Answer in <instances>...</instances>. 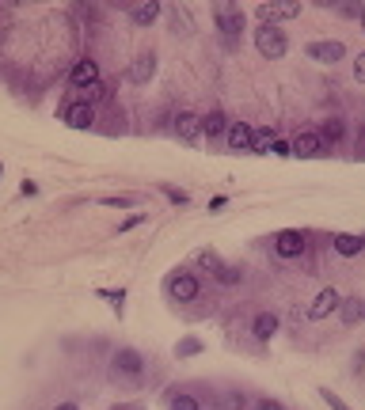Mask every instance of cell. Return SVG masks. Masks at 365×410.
<instances>
[{"mask_svg":"<svg viewBox=\"0 0 365 410\" xmlns=\"http://www.w3.org/2000/svg\"><path fill=\"white\" fill-rule=\"evenodd\" d=\"M255 50L263 53V58H286V50H289V38H286V31L282 27H259L255 31Z\"/></svg>","mask_w":365,"mask_h":410,"instance_id":"obj_1","label":"cell"},{"mask_svg":"<svg viewBox=\"0 0 365 410\" xmlns=\"http://www.w3.org/2000/svg\"><path fill=\"white\" fill-rule=\"evenodd\" d=\"M168 293H172V300H183V304H190L194 296L202 293V285H198V277H194V273H172V277H168Z\"/></svg>","mask_w":365,"mask_h":410,"instance_id":"obj_2","label":"cell"},{"mask_svg":"<svg viewBox=\"0 0 365 410\" xmlns=\"http://www.w3.org/2000/svg\"><path fill=\"white\" fill-rule=\"evenodd\" d=\"M339 304H343V293H339L335 285H327V289H320V293H316V300L308 304V319H327L331 311L339 308Z\"/></svg>","mask_w":365,"mask_h":410,"instance_id":"obj_3","label":"cell"},{"mask_svg":"<svg viewBox=\"0 0 365 410\" xmlns=\"http://www.w3.org/2000/svg\"><path fill=\"white\" fill-rule=\"evenodd\" d=\"M213 23H217V31H221V35H229V38L243 35V12H236L232 4H217L213 8Z\"/></svg>","mask_w":365,"mask_h":410,"instance_id":"obj_4","label":"cell"},{"mask_svg":"<svg viewBox=\"0 0 365 410\" xmlns=\"http://www.w3.org/2000/svg\"><path fill=\"white\" fill-rule=\"evenodd\" d=\"M305 232L301 228H286L278 232V239H274V251H278V259H297V255H305Z\"/></svg>","mask_w":365,"mask_h":410,"instance_id":"obj_5","label":"cell"},{"mask_svg":"<svg viewBox=\"0 0 365 410\" xmlns=\"http://www.w3.org/2000/svg\"><path fill=\"white\" fill-rule=\"evenodd\" d=\"M305 53H308L312 61H320V65H335V61H343L346 46H343V42H308Z\"/></svg>","mask_w":365,"mask_h":410,"instance_id":"obj_6","label":"cell"},{"mask_svg":"<svg viewBox=\"0 0 365 410\" xmlns=\"http://www.w3.org/2000/svg\"><path fill=\"white\" fill-rule=\"evenodd\" d=\"M95 80H99V65H95L92 58H80L76 65H72V72H69V84L76 87V92H84V87H92Z\"/></svg>","mask_w":365,"mask_h":410,"instance_id":"obj_7","label":"cell"},{"mask_svg":"<svg viewBox=\"0 0 365 410\" xmlns=\"http://www.w3.org/2000/svg\"><path fill=\"white\" fill-rule=\"evenodd\" d=\"M61 118H65V126H72V130H88V126L95 122V107H88V103H69V107L61 110Z\"/></svg>","mask_w":365,"mask_h":410,"instance_id":"obj_8","label":"cell"},{"mask_svg":"<svg viewBox=\"0 0 365 410\" xmlns=\"http://www.w3.org/2000/svg\"><path fill=\"white\" fill-rule=\"evenodd\" d=\"M301 12L297 0H282V4H259V15L266 19V27H278V19H293Z\"/></svg>","mask_w":365,"mask_h":410,"instance_id":"obj_9","label":"cell"},{"mask_svg":"<svg viewBox=\"0 0 365 410\" xmlns=\"http://www.w3.org/2000/svg\"><path fill=\"white\" fill-rule=\"evenodd\" d=\"M111 368H115V373H126V376H141L145 373V361H141V353H137V350H118L115 361H111Z\"/></svg>","mask_w":365,"mask_h":410,"instance_id":"obj_10","label":"cell"},{"mask_svg":"<svg viewBox=\"0 0 365 410\" xmlns=\"http://www.w3.org/2000/svg\"><path fill=\"white\" fill-rule=\"evenodd\" d=\"M172 130H175V137H183V141H198L202 118L190 114V110H179V114H175V122H172Z\"/></svg>","mask_w":365,"mask_h":410,"instance_id":"obj_11","label":"cell"},{"mask_svg":"<svg viewBox=\"0 0 365 410\" xmlns=\"http://www.w3.org/2000/svg\"><path fill=\"white\" fill-rule=\"evenodd\" d=\"M152 72H156V53H152V50L137 53L133 69H129V80H133V84H149V80H152Z\"/></svg>","mask_w":365,"mask_h":410,"instance_id":"obj_12","label":"cell"},{"mask_svg":"<svg viewBox=\"0 0 365 410\" xmlns=\"http://www.w3.org/2000/svg\"><path fill=\"white\" fill-rule=\"evenodd\" d=\"M289 148H293L297 156H320L323 141H320V133H316V130H305V133L293 137V144H289Z\"/></svg>","mask_w":365,"mask_h":410,"instance_id":"obj_13","label":"cell"},{"mask_svg":"<svg viewBox=\"0 0 365 410\" xmlns=\"http://www.w3.org/2000/svg\"><path fill=\"white\" fill-rule=\"evenodd\" d=\"M278 323L282 319L274 316V311H263V316H255V323H251V334H255L259 342H270L274 334H278Z\"/></svg>","mask_w":365,"mask_h":410,"instance_id":"obj_14","label":"cell"},{"mask_svg":"<svg viewBox=\"0 0 365 410\" xmlns=\"http://www.w3.org/2000/svg\"><path fill=\"white\" fill-rule=\"evenodd\" d=\"M129 19H133L137 27H152V23L160 19V4L156 0H149V4H129Z\"/></svg>","mask_w":365,"mask_h":410,"instance_id":"obj_15","label":"cell"},{"mask_svg":"<svg viewBox=\"0 0 365 410\" xmlns=\"http://www.w3.org/2000/svg\"><path fill=\"white\" fill-rule=\"evenodd\" d=\"M229 148H236V152H243V148H251V141H255V130H251L248 122H236V126H229Z\"/></svg>","mask_w":365,"mask_h":410,"instance_id":"obj_16","label":"cell"},{"mask_svg":"<svg viewBox=\"0 0 365 410\" xmlns=\"http://www.w3.org/2000/svg\"><path fill=\"white\" fill-rule=\"evenodd\" d=\"M202 133L206 137H225L229 133V118H225V110H209V114L202 118Z\"/></svg>","mask_w":365,"mask_h":410,"instance_id":"obj_17","label":"cell"},{"mask_svg":"<svg viewBox=\"0 0 365 410\" xmlns=\"http://www.w3.org/2000/svg\"><path fill=\"white\" fill-rule=\"evenodd\" d=\"M339 308H343V323L346 327H354V323H362V319H365V300H362V296H350V300H343Z\"/></svg>","mask_w":365,"mask_h":410,"instance_id":"obj_18","label":"cell"},{"mask_svg":"<svg viewBox=\"0 0 365 410\" xmlns=\"http://www.w3.org/2000/svg\"><path fill=\"white\" fill-rule=\"evenodd\" d=\"M343 137H346V122H343L339 114H331L327 122L320 126V141H331V144H335V141H343Z\"/></svg>","mask_w":365,"mask_h":410,"instance_id":"obj_19","label":"cell"},{"mask_svg":"<svg viewBox=\"0 0 365 410\" xmlns=\"http://www.w3.org/2000/svg\"><path fill=\"white\" fill-rule=\"evenodd\" d=\"M358 251H362V236H350V232L335 236V255H343V259H354Z\"/></svg>","mask_w":365,"mask_h":410,"instance_id":"obj_20","label":"cell"},{"mask_svg":"<svg viewBox=\"0 0 365 410\" xmlns=\"http://www.w3.org/2000/svg\"><path fill=\"white\" fill-rule=\"evenodd\" d=\"M103 99H107V84H103V80H95L92 87L80 92V103H88V107H95V103H103Z\"/></svg>","mask_w":365,"mask_h":410,"instance_id":"obj_21","label":"cell"},{"mask_svg":"<svg viewBox=\"0 0 365 410\" xmlns=\"http://www.w3.org/2000/svg\"><path fill=\"white\" fill-rule=\"evenodd\" d=\"M274 130H255V141H251V152H274Z\"/></svg>","mask_w":365,"mask_h":410,"instance_id":"obj_22","label":"cell"},{"mask_svg":"<svg viewBox=\"0 0 365 410\" xmlns=\"http://www.w3.org/2000/svg\"><path fill=\"white\" fill-rule=\"evenodd\" d=\"M99 300H107V304H115V311L122 316V308H126V289H99Z\"/></svg>","mask_w":365,"mask_h":410,"instance_id":"obj_23","label":"cell"},{"mask_svg":"<svg viewBox=\"0 0 365 410\" xmlns=\"http://www.w3.org/2000/svg\"><path fill=\"white\" fill-rule=\"evenodd\" d=\"M198 266H202V270H209V273L217 277V270H221L225 262H221V255H217V251H209V247H206V251H198Z\"/></svg>","mask_w":365,"mask_h":410,"instance_id":"obj_24","label":"cell"},{"mask_svg":"<svg viewBox=\"0 0 365 410\" xmlns=\"http://www.w3.org/2000/svg\"><path fill=\"white\" fill-rule=\"evenodd\" d=\"M320 399H323V403H327L331 410H354V407L346 403L343 395H335V391H331V388H320Z\"/></svg>","mask_w":365,"mask_h":410,"instance_id":"obj_25","label":"cell"},{"mask_svg":"<svg viewBox=\"0 0 365 410\" xmlns=\"http://www.w3.org/2000/svg\"><path fill=\"white\" fill-rule=\"evenodd\" d=\"M175 353H179V357H194V353H202V339H179Z\"/></svg>","mask_w":365,"mask_h":410,"instance_id":"obj_26","label":"cell"},{"mask_svg":"<svg viewBox=\"0 0 365 410\" xmlns=\"http://www.w3.org/2000/svg\"><path fill=\"white\" fill-rule=\"evenodd\" d=\"M172 410H202V403L194 395H172Z\"/></svg>","mask_w":365,"mask_h":410,"instance_id":"obj_27","label":"cell"},{"mask_svg":"<svg viewBox=\"0 0 365 410\" xmlns=\"http://www.w3.org/2000/svg\"><path fill=\"white\" fill-rule=\"evenodd\" d=\"M240 277H243V273L236 266H221V270H217V281H225V285H236Z\"/></svg>","mask_w":365,"mask_h":410,"instance_id":"obj_28","label":"cell"},{"mask_svg":"<svg viewBox=\"0 0 365 410\" xmlns=\"http://www.w3.org/2000/svg\"><path fill=\"white\" fill-rule=\"evenodd\" d=\"M164 194L172 198V205H186L190 198H186V190H179V187H164Z\"/></svg>","mask_w":365,"mask_h":410,"instance_id":"obj_29","label":"cell"},{"mask_svg":"<svg viewBox=\"0 0 365 410\" xmlns=\"http://www.w3.org/2000/svg\"><path fill=\"white\" fill-rule=\"evenodd\" d=\"M354 80H358V84H365V50L354 58Z\"/></svg>","mask_w":365,"mask_h":410,"instance_id":"obj_30","label":"cell"},{"mask_svg":"<svg viewBox=\"0 0 365 410\" xmlns=\"http://www.w3.org/2000/svg\"><path fill=\"white\" fill-rule=\"evenodd\" d=\"M99 205H111V209H129V205H133V198H103Z\"/></svg>","mask_w":365,"mask_h":410,"instance_id":"obj_31","label":"cell"},{"mask_svg":"<svg viewBox=\"0 0 365 410\" xmlns=\"http://www.w3.org/2000/svg\"><path fill=\"white\" fill-rule=\"evenodd\" d=\"M19 194H23V198H35V194H38V182L23 179V182H19Z\"/></svg>","mask_w":365,"mask_h":410,"instance_id":"obj_32","label":"cell"},{"mask_svg":"<svg viewBox=\"0 0 365 410\" xmlns=\"http://www.w3.org/2000/svg\"><path fill=\"white\" fill-rule=\"evenodd\" d=\"M225 205H229V198H225V194H217V198H213V202H209V213H221V209H225Z\"/></svg>","mask_w":365,"mask_h":410,"instance_id":"obj_33","label":"cell"},{"mask_svg":"<svg viewBox=\"0 0 365 410\" xmlns=\"http://www.w3.org/2000/svg\"><path fill=\"white\" fill-rule=\"evenodd\" d=\"M339 12H343V15H362L365 8L362 4H339Z\"/></svg>","mask_w":365,"mask_h":410,"instance_id":"obj_34","label":"cell"},{"mask_svg":"<svg viewBox=\"0 0 365 410\" xmlns=\"http://www.w3.org/2000/svg\"><path fill=\"white\" fill-rule=\"evenodd\" d=\"M255 410H282V403H278V399H259Z\"/></svg>","mask_w":365,"mask_h":410,"instance_id":"obj_35","label":"cell"},{"mask_svg":"<svg viewBox=\"0 0 365 410\" xmlns=\"http://www.w3.org/2000/svg\"><path fill=\"white\" fill-rule=\"evenodd\" d=\"M141 221H145V216H129V221H126V224H122V228H118V232H129V228H137V224H141Z\"/></svg>","mask_w":365,"mask_h":410,"instance_id":"obj_36","label":"cell"},{"mask_svg":"<svg viewBox=\"0 0 365 410\" xmlns=\"http://www.w3.org/2000/svg\"><path fill=\"white\" fill-rule=\"evenodd\" d=\"M58 410H80V407H76V403H61Z\"/></svg>","mask_w":365,"mask_h":410,"instance_id":"obj_37","label":"cell"},{"mask_svg":"<svg viewBox=\"0 0 365 410\" xmlns=\"http://www.w3.org/2000/svg\"><path fill=\"white\" fill-rule=\"evenodd\" d=\"M362 251H365V236H362Z\"/></svg>","mask_w":365,"mask_h":410,"instance_id":"obj_38","label":"cell"},{"mask_svg":"<svg viewBox=\"0 0 365 410\" xmlns=\"http://www.w3.org/2000/svg\"><path fill=\"white\" fill-rule=\"evenodd\" d=\"M362 27H365V12H362Z\"/></svg>","mask_w":365,"mask_h":410,"instance_id":"obj_39","label":"cell"},{"mask_svg":"<svg viewBox=\"0 0 365 410\" xmlns=\"http://www.w3.org/2000/svg\"><path fill=\"white\" fill-rule=\"evenodd\" d=\"M0 175H4V167H0Z\"/></svg>","mask_w":365,"mask_h":410,"instance_id":"obj_40","label":"cell"}]
</instances>
